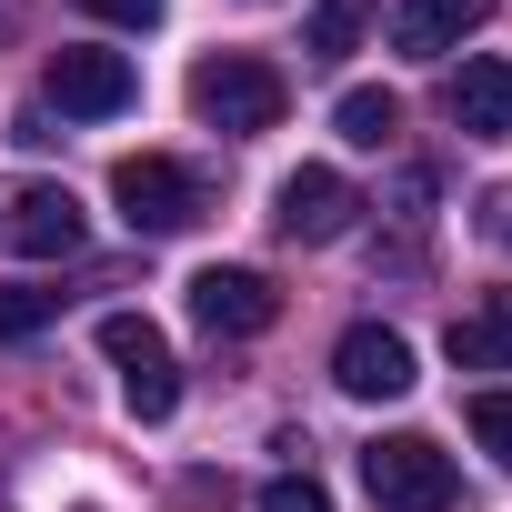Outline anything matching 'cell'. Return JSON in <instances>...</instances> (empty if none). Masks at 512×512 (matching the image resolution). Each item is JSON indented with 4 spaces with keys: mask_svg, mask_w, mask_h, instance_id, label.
<instances>
[{
    "mask_svg": "<svg viewBox=\"0 0 512 512\" xmlns=\"http://www.w3.org/2000/svg\"><path fill=\"white\" fill-rule=\"evenodd\" d=\"M492 21V0H402L392 11V51H412V61H442L452 41H472Z\"/></svg>",
    "mask_w": 512,
    "mask_h": 512,
    "instance_id": "30bf717a",
    "label": "cell"
},
{
    "mask_svg": "<svg viewBox=\"0 0 512 512\" xmlns=\"http://www.w3.org/2000/svg\"><path fill=\"white\" fill-rule=\"evenodd\" d=\"M41 91H51L71 121H121V111L141 101V71H131V51H51Z\"/></svg>",
    "mask_w": 512,
    "mask_h": 512,
    "instance_id": "52a82bcc",
    "label": "cell"
},
{
    "mask_svg": "<svg viewBox=\"0 0 512 512\" xmlns=\"http://www.w3.org/2000/svg\"><path fill=\"white\" fill-rule=\"evenodd\" d=\"M81 11H91V21H121V31H161L171 0H81Z\"/></svg>",
    "mask_w": 512,
    "mask_h": 512,
    "instance_id": "ac0fdd59",
    "label": "cell"
},
{
    "mask_svg": "<svg viewBox=\"0 0 512 512\" xmlns=\"http://www.w3.org/2000/svg\"><path fill=\"white\" fill-rule=\"evenodd\" d=\"M332 131H342L352 151H392V141H402V101H392V91H342V101H332Z\"/></svg>",
    "mask_w": 512,
    "mask_h": 512,
    "instance_id": "4fadbf2b",
    "label": "cell"
},
{
    "mask_svg": "<svg viewBox=\"0 0 512 512\" xmlns=\"http://www.w3.org/2000/svg\"><path fill=\"white\" fill-rule=\"evenodd\" d=\"M472 231H482V241H502V251H512V191H482V221H472Z\"/></svg>",
    "mask_w": 512,
    "mask_h": 512,
    "instance_id": "d6986e66",
    "label": "cell"
},
{
    "mask_svg": "<svg viewBox=\"0 0 512 512\" xmlns=\"http://www.w3.org/2000/svg\"><path fill=\"white\" fill-rule=\"evenodd\" d=\"M0 251H11V262H61V251H81L71 181H0Z\"/></svg>",
    "mask_w": 512,
    "mask_h": 512,
    "instance_id": "5b68a950",
    "label": "cell"
},
{
    "mask_svg": "<svg viewBox=\"0 0 512 512\" xmlns=\"http://www.w3.org/2000/svg\"><path fill=\"white\" fill-rule=\"evenodd\" d=\"M332 382H342L352 402H402L422 372H412V342H402L392 322H352V332L332 342Z\"/></svg>",
    "mask_w": 512,
    "mask_h": 512,
    "instance_id": "9c48e42d",
    "label": "cell"
},
{
    "mask_svg": "<svg viewBox=\"0 0 512 512\" xmlns=\"http://www.w3.org/2000/svg\"><path fill=\"white\" fill-rule=\"evenodd\" d=\"M111 201H121V221H131L141 241H171V231H191V221L211 211V181H201L191 161H171V151H131V161L111 171Z\"/></svg>",
    "mask_w": 512,
    "mask_h": 512,
    "instance_id": "7a4b0ae2",
    "label": "cell"
},
{
    "mask_svg": "<svg viewBox=\"0 0 512 512\" xmlns=\"http://www.w3.org/2000/svg\"><path fill=\"white\" fill-rule=\"evenodd\" d=\"M191 111H201V131H221V141H251V131H282V111H292V81H282L262 51H211V61L191 71Z\"/></svg>",
    "mask_w": 512,
    "mask_h": 512,
    "instance_id": "6da1fadb",
    "label": "cell"
},
{
    "mask_svg": "<svg viewBox=\"0 0 512 512\" xmlns=\"http://www.w3.org/2000/svg\"><path fill=\"white\" fill-rule=\"evenodd\" d=\"M0 31H11V11H0Z\"/></svg>",
    "mask_w": 512,
    "mask_h": 512,
    "instance_id": "ffe728a7",
    "label": "cell"
},
{
    "mask_svg": "<svg viewBox=\"0 0 512 512\" xmlns=\"http://www.w3.org/2000/svg\"><path fill=\"white\" fill-rule=\"evenodd\" d=\"M362 492H372L382 512H452V502H462V472H452L442 442H422V432H382V442L362 452Z\"/></svg>",
    "mask_w": 512,
    "mask_h": 512,
    "instance_id": "3957f363",
    "label": "cell"
},
{
    "mask_svg": "<svg viewBox=\"0 0 512 512\" xmlns=\"http://www.w3.org/2000/svg\"><path fill=\"white\" fill-rule=\"evenodd\" d=\"M352 211H362V191H352L332 161H302V171L272 191V231H282V241H302V251L342 241V231H352Z\"/></svg>",
    "mask_w": 512,
    "mask_h": 512,
    "instance_id": "ba28073f",
    "label": "cell"
},
{
    "mask_svg": "<svg viewBox=\"0 0 512 512\" xmlns=\"http://www.w3.org/2000/svg\"><path fill=\"white\" fill-rule=\"evenodd\" d=\"M251 512H332V492L312 482V472H282V482H262V502Z\"/></svg>",
    "mask_w": 512,
    "mask_h": 512,
    "instance_id": "e0dca14e",
    "label": "cell"
},
{
    "mask_svg": "<svg viewBox=\"0 0 512 512\" xmlns=\"http://www.w3.org/2000/svg\"><path fill=\"white\" fill-rule=\"evenodd\" d=\"M452 362H462V372H512V292H482V302L452 322Z\"/></svg>",
    "mask_w": 512,
    "mask_h": 512,
    "instance_id": "7c38bea8",
    "label": "cell"
},
{
    "mask_svg": "<svg viewBox=\"0 0 512 512\" xmlns=\"http://www.w3.org/2000/svg\"><path fill=\"white\" fill-rule=\"evenodd\" d=\"M101 362L121 372V402H131V422H171V412H181V362H171L161 322H141V312H111V322H101Z\"/></svg>",
    "mask_w": 512,
    "mask_h": 512,
    "instance_id": "277c9868",
    "label": "cell"
},
{
    "mask_svg": "<svg viewBox=\"0 0 512 512\" xmlns=\"http://www.w3.org/2000/svg\"><path fill=\"white\" fill-rule=\"evenodd\" d=\"M472 442L512 472V392H472Z\"/></svg>",
    "mask_w": 512,
    "mask_h": 512,
    "instance_id": "2e32d148",
    "label": "cell"
},
{
    "mask_svg": "<svg viewBox=\"0 0 512 512\" xmlns=\"http://www.w3.org/2000/svg\"><path fill=\"white\" fill-rule=\"evenodd\" d=\"M191 322H201L211 342H251V332L282 322V292H272V272L211 262V272H191Z\"/></svg>",
    "mask_w": 512,
    "mask_h": 512,
    "instance_id": "8992f818",
    "label": "cell"
},
{
    "mask_svg": "<svg viewBox=\"0 0 512 512\" xmlns=\"http://www.w3.org/2000/svg\"><path fill=\"white\" fill-rule=\"evenodd\" d=\"M362 41H372V0H322L302 31V61H352Z\"/></svg>",
    "mask_w": 512,
    "mask_h": 512,
    "instance_id": "5bb4252c",
    "label": "cell"
},
{
    "mask_svg": "<svg viewBox=\"0 0 512 512\" xmlns=\"http://www.w3.org/2000/svg\"><path fill=\"white\" fill-rule=\"evenodd\" d=\"M452 131L512 141V61H462L452 71Z\"/></svg>",
    "mask_w": 512,
    "mask_h": 512,
    "instance_id": "8fae6325",
    "label": "cell"
},
{
    "mask_svg": "<svg viewBox=\"0 0 512 512\" xmlns=\"http://www.w3.org/2000/svg\"><path fill=\"white\" fill-rule=\"evenodd\" d=\"M51 312H61V292H41V282H0V342H31Z\"/></svg>",
    "mask_w": 512,
    "mask_h": 512,
    "instance_id": "9a60e30c",
    "label": "cell"
}]
</instances>
